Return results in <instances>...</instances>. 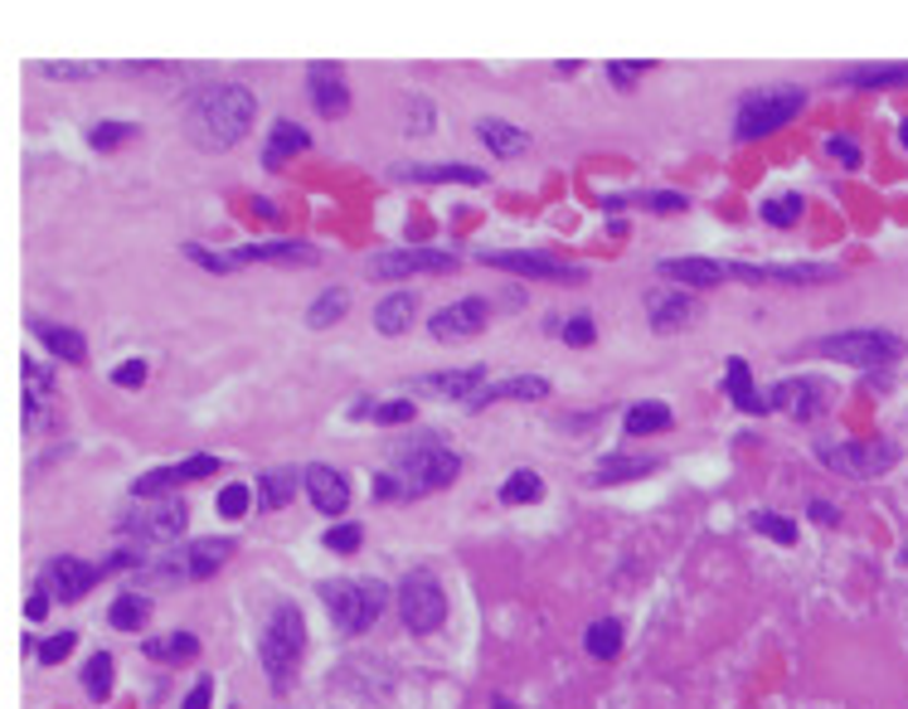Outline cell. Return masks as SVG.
Listing matches in <instances>:
<instances>
[{"label":"cell","instance_id":"6da1fadb","mask_svg":"<svg viewBox=\"0 0 908 709\" xmlns=\"http://www.w3.org/2000/svg\"><path fill=\"white\" fill-rule=\"evenodd\" d=\"M253 117H258V98L244 83H214L190 102V137L204 151H228L234 141L248 137Z\"/></svg>","mask_w":908,"mask_h":709},{"label":"cell","instance_id":"7a4b0ae2","mask_svg":"<svg viewBox=\"0 0 908 709\" xmlns=\"http://www.w3.org/2000/svg\"><path fill=\"white\" fill-rule=\"evenodd\" d=\"M321 602H326L331 622L350 637L370 632L380 622V612L389 608V588L380 579H336V583H321Z\"/></svg>","mask_w":908,"mask_h":709},{"label":"cell","instance_id":"3957f363","mask_svg":"<svg viewBox=\"0 0 908 709\" xmlns=\"http://www.w3.org/2000/svg\"><path fill=\"white\" fill-rule=\"evenodd\" d=\"M807 108V88L797 83H778V88H754L734 112V137L738 141H758L772 137L778 127H787L797 112Z\"/></svg>","mask_w":908,"mask_h":709},{"label":"cell","instance_id":"277c9868","mask_svg":"<svg viewBox=\"0 0 908 709\" xmlns=\"http://www.w3.org/2000/svg\"><path fill=\"white\" fill-rule=\"evenodd\" d=\"M258 651H263V671H268V681H273V691H287L291 671H297L301 651H307V622H301L297 602H277L268 627H263Z\"/></svg>","mask_w":908,"mask_h":709},{"label":"cell","instance_id":"5b68a950","mask_svg":"<svg viewBox=\"0 0 908 709\" xmlns=\"http://www.w3.org/2000/svg\"><path fill=\"white\" fill-rule=\"evenodd\" d=\"M457 476H462V457L447 452L443 443H419L409 452H399L394 486H399V496H433L443 486H452Z\"/></svg>","mask_w":908,"mask_h":709},{"label":"cell","instance_id":"8992f818","mask_svg":"<svg viewBox=\"0 0 908 709\" xmlns=\"http://www.w3.org/2000/svg\"><path fill=\"white\" fill-rule=\"evenodd\" d=\"M821 354L841 364H855V370H874V364H890L904 354V340L894 331H841V336L821 340Z\"/></svg>","mask_w":908,"mask_h":709},{"label":"cell","instance_id":"52a82bcc","mask_svg":"<svg viewBox=\"0 0 908 709\" xmlns=\"http://www.w3.org/2000/svg\"><path fill=\"white\" fill-rule=\"evenodd\" d=\"M399 618L409 632H437L447 618V593L427 569H413L399 588Z\"/></svg>","mask_w":908,"mask_h":709},{"label":"cell","instance_id":"ba28073f","mask_svg":"<svg viewBox=\"0 0 908 709\" xmlns=\"http://www.w3.org/2000/svg\"><path fill=\"white\" fill-rule=\"evenodd\" d=\"M821 462L841 476H855V482H870V476L890 472L899 462V447L894 443H821Z\"/></svg>","mask_w":908,"mask_h":709},{"label":"cell","instance_id":"9c48e42d","mask_svg":"<svg viewBox=\"0 0 908 709\" xmlns=\"http://www.w3.org/2000/svg\"><path fill=\"white\" fill-rule=\"evenodd\" d=\"M452 268L457 253H437V248H399V253L370 258V277H384V283H399L413 273H452Z\"/></svg>","mask_w":908,"mask_h":709},{"label":"cell","instance_id":"30bf717a","mask_svg":"<svg viewBox=\"0 0 908 709\" xmlns=\"http://www.w3.org/2000/svg\"><path fill=\"white\" fill-rule=\"evenodd\" d=\"M768 403H772V409H782V413H792V419L811 423L817 413L831 409V384L811 380V374H801V380H782L778 389L768 394Z\"/></svg>","mask_w":908,"mask_h":709},{"label":"cell","instance_id":"8fae6325","mask_svg":"<svg viewBox=\"0 0 908 709\" xmlns=\"http://www.w3.org/2000/svg\"><path fill=\"white\" fill-rule=\"evenodd\" d=\"M482 263L500 268V273H515V277H539V283H583V268L549 258V253H482Z\"/></svg>","mask_w":908,"mask_h":709},{"label":"cell","instance_id":"7c38bea8","mask_svg":"<svg viewBox=\"0 0 908 709\" xmlns=\"http://www.w3.org/2000/svg\"><path fill=\"white\" fill-rule=\"evenodd\" d=\"M490 321V307L482 297H467V301H452V307H443L433 321H427V331H433L437 340H472L482 336Z\"/></svg>","mask_w":908,"mask_h":709},{"label":"cell","instance_id":"4fadbf2b","mask_svg":"<svg viewBox=\"0 0 908 709\" xmlns=\"http://www.w3.org/2000/svg\"><path fill=\"white\" fill-rule=\"evenodd\" d=\"M102 573H108V569H92V564H83V559H73V555H59L54 564L45 569V579H39V593H54L59 602H78L83 593L102 579Z\"/></svg>","mask_w":908,"mask_h":709},{"label":"cell","instance_id":"5bb4252c","mask_svg":"<svg viewBox=\"0 0 908 709\" xmlns=\"http://www.w3.org/2000/svg\"><path fill=\"white\" fill-rule=\"evenodd\" d=\"M219 472V457H185V462L175 467H156V472H146L132 482V496H161L171 492V486H185V482H200V476H214Z\"/></svg>","mask_w":908,"mask_h":709},{"label":"cell","instance_id":"9a60e30c","mask_svg":"<svg viewBox=\"0 0 908 709\" xmlns=\"http://www.w3.org/2000/svg\"><path fill=\"white\" fill-rule=\"evenodd\" d=\"M301 482H307V496L316 500V510L321 515H346V506H350V482L336 472V467H307L301 472Z\"/></svg>","mask_w":908,"mask_h":709},{"label":"cell","instance_id":"2e32d148","mask_svg":"<svg viewBox=\"0 0 908 709\" xmlns=\"http://www.w3.org/2000/svg\"><path fill=\"white\" fill-rule=\"evenodd\" d=\"M307 83H311V102H316L321 117H340L350 108V88H346V73L336 64H311L307 69Z\"/></svg>","mask_w":908,"mask_h":709},{"label":"cell","instance_id":"e0dca14e","mask_svg":"<svg viewBox=\"0 0 908 709\" xmlns=\"http://www.w3.org/2000/svg\"><path fill=\"white\" fill-rule=\"evenodd\" d=\"M185 520H190L185 500H165V506H156V510H146V515L127 520V530H132V535H141V539H181Z\"/></svg>","mask_w":908,"mask_h":709},{"label":"cell","instance_id":"ac0fdd59","mask_svg":"<svg viewBox=\"0 0 908 709\" xmlns=\"http://www.w3.org/2000/svg\"><path fill=\"white\" fill-rule=\"evenodd\" d=\"M729 277H744V283H826V277H836V268H821V263H792V268L734 263Z\"/></svg>","mask_w":908,"mask_h":709},{"label":"cell","instance_id":"d6986e66","mask_svg":"<svg viewBox=\"0 0 908 709\" xmlns=\"http://www.w3.org/2000/svg\"><path fill=\"white\" fill-rule=\"evenodd\" d=\"M399 181H427V185H486V171H476V165H462V161H423V165H399Z\"/></svg>","mask_w":908,"mask_h":709},{"label":"cell","instance_id":"ffe728a7","mask_svg":"<svg viewBox=\"0 0 908 709\" xmlns=\"http://www.w3.org/2000/svg\"><path fill=\"white\" fill-rule=\"evenodd\" d=\"M234 263H316V248L297 244V238H268V244L238 248Z\"/></svg>","mask_w":908,"mask_h":709},{"label":"cell","instance_id":"44dd1931","mask_svg":"<svg viewBox=\"0 0 908 709\" xmlns=\"http://www.w3.org/2000/svg\"><path fill=\"white\" fill-rule=\"evenodd\" d=\"M496 399H510V403L549 399V380H545V374H515V380H506V384H486V389L472 399V409H482V403H496Z\"/></svg>","mask_w":908,"mask_h":709},{"label":"cell","instance_id":"7402d4cb","mask_svg":"<svg viewBox=\"0 0 908 709\" xmlns=\"http://www.w3.org/2000/svg\"><path fill=\"white\" fill-rule=\"evenodd\" d=\"M661 277H675L685 287H719L729 277V268L714 263V258H666Z\"/></svg>","mask_w":908,"mask_h":709},{"label":"cell","instance_id":"603a6c76","mask_svg":"<svg viewBox=\"0 0 908 709\" xmlns=\"http://www.w3.org/2000/svg\"><path fill=\"white\" fill-rule=\"evenodd\" d=\"M836 83H845V88H865V92H874V88H908V64H860V69L836 73Z\"/></svg>","mask_w":908,"mask_h":709},{"label":"cell","instance_id":"cb8c5ba5","mask_svg":"<svg viewBox=\"0 0 908 709\" xmlns=\"http://www.w3.org/2000/svg\"><path fill=\"white\" fill-rule=\"evenodd\" d=\"M724 384H729V399H734L744 413H768V409H772V403H768V394H758V389H754V374H748V360H738V354L724 364Z\"/></svg>","mask_w":908,"mask_h":709},{"label":"cell","instance_id":"d4e9b609","mask_svg":"<svg viewBox=\"0 0 908 709\" xmlns=\"http://www.w3.org/2000/svg\"><path fill=\"white\" fill-rule=\"evenodd\" d=\"M476 137H482L490 146V156H525L530 151V137H525V127H515V122H500V117H486V122H476Z\"/></svg>","mask_w":908,"mask_h":709},{"label":"cell","instance_id":"484cf974","mask_svg":"<svg viewBox=\"0 0 908 709\" xmlns=\"http://www.w3.org/2000/svg\"><path fill=\"white\" fill-rule=\"evenodd\" d=\"M311 146V137L307 132L297 127V122H273V137H268V151H263V165L268 171H282V161H287V156H297V151H307Z\"/></svg>","mask_w":908,"mask_h":709},{"label":"cell","instance_id":"4316f807","mask_svg":"<svg viewBox=\"0 0 908 709\" xmlns=\"http://www.w3.org/2000/svg\"><path fill=\"white\" fill-rule=\"evenodd\" d=\"M29 326H35V336L49 346V354H59V360H69V364H83V360H88V340H83L78 331L49 326V321H29Z\"/></svg>","mask_w":908,"mask_h":709},{"label":"cell","instance_id":"83f0119b","mask_svg":"<svg viewBox=\"0 0 908 709\" xmlns=\"http://www.w3.org/2000/svg\"><path fill=\"white\" fill-rule=\"evenodd\" d=\"M413 311H419V301H413L409 291H394V297H384L380 307H374V331H384V336H403V331L413 326Z\"/></svg>","mask_w":908,"mask_h":709},{"label":"cell","instance_id":"f1b7e54d","mask_svg":"<svg viewBox=\"0 0 908 709\" xmlns=\"http://www.w3.org/2000/svg\"><path fill=\"white\" fill-rule=\"evenodd\" d=\"M228 555H234V539H195L185 555V579H210Z\"/></svg>","mask_w":908,"mask_h":709},{"label":"cell","instance_id":"f546056e","mask_svg":"<svg viewBox=\"0 0 908 709\" xmlns=\"http://www.w3.org/2000/svg\"><path fill=\"white\" fill-rule=\"evenodd\" d=\"M695 321V301L685 297V291H675V297H656L651 301V326L661 331V336H671V331H685Z\"/></svg>","mask_w":908,"mask_h":709},{"label":"cell","instance_id":"4dcf8cb0","mask_svg":"<svg viewBox=\"0 0 908 709\" xmlns=\"http://www.w3.org/2000/svg\"><path fill=\"white\" fill-rule=\"evenodd\" d=\"M291 496H297V472H291V467H277V472L258 476V510H282Z\"/></svg>","mask_w":908,"mask_h":709},{"label":"cell","instance_id":"1f68e13d","mask_svg":"<svg viewBox=\"0 0 908 709\" xmlns=\"http://www.w3.org/2000/svg\"><path fill=\"white\" fill-rule=\"evenodd\" d=\"M656 457H602L598 462V476H593V482H636V476H646V472H656Z\"/></svg>","mask_w":908,"mask_h":709},{"label":"cell","instance_id":"d6a6232c","mask_svg":"<svg viewBox=\"0 0 908 709\" xmlns=\"http://www.w3.org/2000/svg\"><path fill=\"white\" fill-rule=\"evenodd\" d=\"M350 311V291H340V287H331V291H321L316 301H311V311H307V326L311 331H326V326H336L340 316Z\"/></svg>","mask_w":908,"mask_h":709},{"label":"cell","instance_id":"836d02e7","mask_svg":"<svg viewBox=\"0 0 908 709\" xmlns=\"http://www.w3.org/2000/svg\"><path fill=\"white\" fill-rule=\"evenodd\" d=\"M112 627L117 632H141L146 618H151V598H141V593H122L117 602H112Z\"/></svg>","mask_w":908,"mask_h":709},{"label":"cell","instance_id":"e575fe53","mask_svg":"<svg viewBox=\"0 0 908 709\" xmlns=\"http://www.w3.org/2000/svg\"><path fill=\"white\" fill-rule=\"evenodd\" d=\"M151 661H190L195 651H200V642L190 637V632H171V637H151L141 646Z\"/></svg>","mask_w":908,"mask_h":709},{"label":"cell","instance_id":"d590c367","mask_svg":"<svg viewBox=\"0 0 908 709\" xmlns=\"http://www.w3.org/2000/svg\"><path fill=\"white\" fill-rule=\"evenodd\" d=\"M622 427H627V437L661 433V427H671V409H666V403H636V409H627Z\"/></svg>","mask_w":908,"mask_h":709},{"label":"cell","instance_id":"8d00e7d4","mask_svg":"<svg viewBox=\"0 0 908 709\" xmlns=\"http://www.w3.org/2000/svg\"><path fill=\"white\" fill-rule=\"evenodd\" d=\"M583 646H588V656H598V661H612V656L622 651V622H612V618L593 622L588 637H583Z\"/></svg>","mask_w":908,"mask_h":709},{"label":"cell","instance_id":"74e56055","mask_svg":"<svg viewBox=\"0 0 908 709\" xmlns=\"http://www.w3.org/2000/svg\"><path fill=\"white\" fill-rule=\"evenodd\" d=\"M433 389H443V394H452V399H476L482 394V384H486V370L476 364V370H457V374H437V380H427Z\"/></svg>","mask_w":908,"mask_h":709},{"label":"cell","instance_id":"f35d334b","mask_svg":"<svg viewBox=\"0 0 908 709\" xmlns=\"http://www.w3.org/2000/svg\"><path fill=\"white\" fill-rule=\"evenodd\" d=\"M539 496H545V482H539V472H525V467L510 472L506 486H500V500H506V506H525V500H539Z\"/></svg>","mask_w":908,"mask_h":709},{"label":"cell","instance_id":"ab89813d","mask_svg":"<svg viewBox=\"0 0 908 709\" xmlns=\"http://www.w3.org/2000/svg\"><path fill=\"white\" fill-rule=\"evenodd\" d=\"M413 399H389V403H355V419L370 423H413Z\"/></svg>","mask_w":908,"mask_h":709},{"label":"cell","instance_id":"60d3db41","mask_svg":"<svg viewBox=\"0 0 908 709\" xmlns=\"http://www.w3.org/2000/svg\"><path fill=\"white\" fill-rule=\"evenodd\" d=\"M83 691H88L92 700H108L112 695V656L108 651L88 656V666H83Z\"/></svg>","mask_w":908,"mask_h":709},{"label":"cell","instance_id":"b9f144b4","mask_svg":"<svg viewBox=\"0 0 908 709\" xmlns=\"http://www.w3.org/2000/svg\"><path fill=\"white\" fill-rule=\"evenodd\" d=\"M45 403H49V374L39 370L35 360H25V419L35 423Z\"/></svg>","mask_w":908,"mask_h":709},{"label":"cell","instance_id":"7bdbcfd3","mask_svg":"<svg viewBox=\"0 0 908 709\" xmlns=\"http://www.w3.org/2000/svg\"><path fill=\"white\" fill-rule=\"evenodd\" d=\"M608 210H622V204H642V210H656V214H681L685 210V195L675 190H651V195H636V200H602Z\"/></svg>","mask_w":908,"mask_h":709},{"label":"cell","instance_id":"ee69618b","mask_svg":"<svg viewBox=\"0 0 908 709\" xmlns=\"http://www.w3.org/2000/svg\"><path fill=\"white\" fill-rule=\"evenodd\" d=\"M801 204H807L801 195H778V200H768L758 214H763V224H772V228H792L801 219Z\"/></svg>","mask_w":908,"mask_h":709},{"label":"cell","instance_id":"f6af8a7d","mask_svg":"<svg viewBox=\"0 0 908 709\" xmlns=\"http://www.w3.org/2000/svg\"><path fill=\"white\" fill-rule=\"evenodd\" d=\"M754 530L768 539H778V545H797V525L782 515H772V510H754Z\"/></svg>","mask_w":908,"mask_h":709},{"label":"cell","instance_id":"bcb514c9","mask_svg":"<svg viewBox=\"0 0 908 709\" xmlns=\"http://www.w3.org/2000/svg\"><path fill=\"white\" fill-rule=\"evenodd\" d=\"M253 506V492H248L244 482H228L224 492H219V515H228V520H238L244 510Z\"/></svg>","mask_w":908,"mask_h":709},{"label":"cell","instance_id":"7dc6e473","mask_svg":"<svg viewBox=\"0 0 908 709\" xmlns=\"http://www.w3.org/2000/svg\"><path fill=\"white\" fill-rule=\"evenodd\" d=\"M360 539H364L360 525H331L326 530V549H331V555H355V549H360Z\"/></svg>","mask_w":908,"mask_h":709},{"label":"cell","instance_id":"c3c4849f","mask_svg":"<svg viewBox=\"0 0 908 709\" xmlns=\"http://www.w3.org/2000/svg\"><path fill=\"white\" fill-rule=\"evenodd\" d=\"M127 137H137V127H132V122H102V127L88 132V141L98 146V151H108V146H117V141H127Z\"/></svg>","mask_w":908,"mask_h":709},{"label":"cell","instance_id":"681fc988","mask_svg":"<svg viewBox=\"0 0 908 709\" xmlns=\"http://www.w3.org/2000/svg\"><path fill=\"white\" fill-rule=\"evenodd\" d=\"M185 253H190L204 273H234V268H238L234 253H210V248H200V244H185Z\"/></svg>","mask_w":908,"mask_h":709},{"label":"cell","instance_id":"f907efd6","mask_svg":"<svg viewBox=\"0 0 908 709\" xmlns=\"http://www.w3.org/2000/svg\"><path fill=\"white\" fill-rule=\"evenodd\" d=\"M73 642H78L73 632H54L49 642H39V661H45V666H59V661H64V656L73 651Z\"/></svg>","mask_w":908,"mask_h":709},{"label":"cell","instance_id":"816d5d0a","mask_svg":"<svg viewBox=\"0 0 908 709\" xmlns=\"http://www.w3.org/2000/svg\"><path fill=\"white\" fill-rule=\"evenodd\" d=\"M559 336L569 340V346H593V316H569L559 326Z\"/></svg>","mask_w":908,"mask_h":709},{"label":"cell","instance_id":"f5cc1de1","mask_svg":"<svg viewBox=\"0 0 908 709\" xmlns=\"http://www.w3.org/2000/svg\"><path fill=\"white\" fill-rule=\"evenodd\" d=\"M826 156H831V161H841V165H850V171L860 165V146H855L850 137H831L826 141Z\"/></svg>","mask_w":908,"mask_h":709},{"label":"cell","instance_id":"db71d44e","mask_svg":"<svg viewBox=\"0 0 908 709\" xmlns=\"http://www.w3.org/2000/svg\"><path fill=\"white\" fill-rule=\"evenodd\" d=\"M141 380H146V360H127L112 370V384H122V389H137Z\"/></svg>","mask_w":908,"mask_h":709},{"label":"cell","instance_id":"11a10c76","mask_svg":"<svg viewBox=\"0 0 908 709\" xmlns=\"http://www.w3.org/2000/svg\"><path fill=\"white\" fill-rule=\"evenodd\" d=\"M608 78L618 83V88H632V83L642 78V64H608Z\"/></svg>","mask_w":908,"mask_h":709},{"label":"cell","instance_id":"9f6ffc18","mask_svg":"<svg viewBox=\"0 0 908 709\" xmlns=\"http://www.w3.org/2000/svg\"><path fill=\"white\" fill-rule=\"evenodd\" d=\"M210 695H214V681H200L190 695H185L181 709H210Z\"/></svg>","mask_w":908,"mask_h":709},{"label":"cell","instance_id":"6f0895ef","mask_svg":"<svg viewBox=\"0 0 908 709\" xmlns=\"http://www.w3.org/2000/svg\"><path fill=\"white\" fill-rule=\"evenodd\" d=\"M49 73L54 78H88V73H98L92 64H49Z\"/></svg>","mask_w":908,"mask_h":709},{"label":"cell","instance_id":"680465c9","mask_svg":"<svg viewBox=\"0 0 908 709\" xmlns=\"http://www.w3.org/2000/svg\"><path fill=\"white\" fill-rule=\"evenodd\" d=\"M25 612H29V622H39V618H45V612H49V593H35V598L25 602Z\"/></svg>","mask_w":908,"mask_h":709},{"label":"cell","instance_id":"91938a15","mask_svg":"<svg viewBox=\"0 0 908 709\" xmlns=\"http://www.w3.org/2000/svg\"><path fill=\"white\" fill-rule=\"evenodd\" d=\"M811 515H817L821 525H836V510H831L826 500H811Z\"/></svg>","mask_w":908,"mask_h":709},{"label":"cell","instance_id":"94428289","mask_svg":"<svg viewBox=\"0 0 908 709\" xmlns=\"http://www.w3.org/2000/svg\"><path fill=\"white\" fill-rule=\"evenodd\" d=\"M490 709H515V705H510L506 695H496V700H490Z\"/></svg>","mask_w":908,"mask_h":709},{"label":"cell","instance_id":"6125c7cd","mask_svg":"<svg viewBox=\"0 0 908 709\" xmlns=\"http://www.w3.org/2000/svg\"><path fill=\"white\" fill-rule=\"evenodd\" d=\"M899 141H904V146H908V122H904V127H899Z\"/></svg>","mask_w":908,"mask_h":709}]
</instances>
